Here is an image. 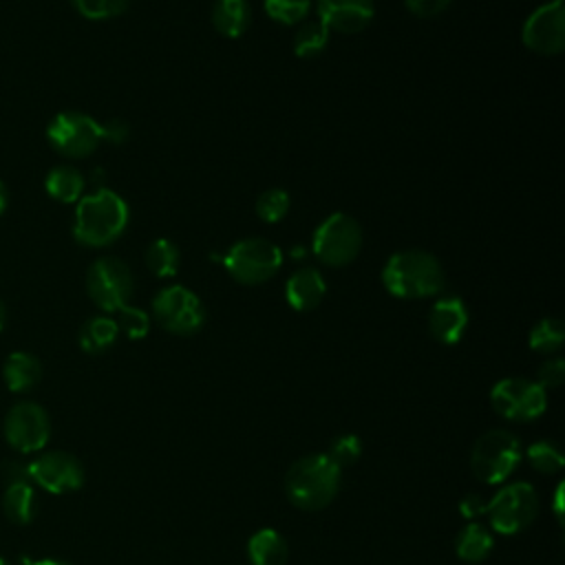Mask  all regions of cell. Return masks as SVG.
Here are the masks:
<instances>
[{
  "instance_id": "1",
  "label": "cell",
  "mask_w": 565,
  "mask_h": 565,
  "mask_svg": "<svg viewBox=\"0 0 565 565\" xmlns=\"http://www.w3.org/2000/svg\"><path fill=\"white\" fill-rule=\"evenodd\" d=\"M128 218V203L110 188L99 185L95 192L79 199L75 210L73 236L79 245L106 247L124 234Z\"/></svg>"
},
{
  "instance_id": "2",
  "label": "cell",
  "mask_w": 565,
  "mask_h": 565,
  "mask_svg": "<svg viewBox=\"0 0 565 565\" xmlns=\"http://www.w3.org/2000/svg\"><path fill=\"white\" fill-rule=\"evenodd\" d=\"M342 468L327 452H311L296 459L285 475V494L298 510H322L340 490Z\"/></svg>"
},
{
  "instance_id": "3",
  "label": "cell",
  "mask_w": 565,
  "mask_h": 565,
  "mask_svg": "<svg viewBox=\"0 0 565 565\" xmlns=\"http://www.w3.org/2000/svg\"><path fill=\"white\" fill-rule=\"evenodd\" d=\"M382 282L395 298H428L444 289V269L433 254L422 249H406L393 254L386 260L382 269Z\"/></svg>"
},
{
  "instance_id": "4",
  "label": "cell",
  "mask_w": 565,
  "mask_h": 565,
  "mask_svg": "<svg viewBox=\"0 0 565 565\" xmlns=\"http://www.w3.org/2000/svg\"><path fill=\"white\" fill-rule=\"evenodd\" d=\"M523 446L512 430H486L470 450V468L475 477L488 486L503 483L521 463Z\"/></svg>"
},
{
  "instance_id": "5",
  "label": "cell",
  "mask_w": 565,
  "mask_h": 565,
  "mask_svg": "<svg viewBox=\"0 0 565 565\" xmlns=\"http://www.w3.org/2000/svg\"><path fill=\"white\" fill-rule=\"evenodd\" d=\"M486 514L494 532L519 534L536 519L539 494L532 483L512 481L486 503Z\"/></svg>"
},
{
  "instance_id": "6",
  "label": "cell",
  "mask_w": 565,
  "mask_h": 565,
  "mask_svg": "<svg viewBox=\"0 0 565 565\" xmlns=\"http://www.w3.org/2000/svg\"><path fill=\"white\" fill-rule=\"evenodd\" d=\"M223 263L234 280L243 285H260L278 274L282 254L271 241L254 236L234 243L223 256Z\"/></svg>"
},
{
  "instance_id": "7",
  "label": "cell",
  "mask_w": 565,
  "mask_h": 565,
  "mask_svg": "<svg viewBox=\"0 0 565 565\" xmlns=\"http://www.w3.org/2000/svg\"><path fill=\"white\" fill-rule=\"evenodd\" d=\"M362 247V227L344 212L329 214L313 232V254L329 267L349 265Z\"/></svg>"
},
{
  "instance_id": "8",
  "label": "cell",
  "mask_w": 565,
  "mask_h": 565,
  "mask_svg": "<svg viewBox=\"0 0 565 565\" xmlns=\"http://www.w3.org/2000/svg\"><path fill=\"white\" fill-rule=\"evenodd\" d=\"M46 139L60 154L68 159H84L102 143V124L84 113L64 110L49 121Z\"/></svg>"
},
{
  "instance_id": "9",
  "label": "cell",
  "mask_w": 565,
  "mask_h": 565,
  "mask_svg": "<svg viewBox=\"0 0 565 565\" xmlns=\"http://www.w3.org/2000/svg\"><path fill=\"white\" fill-rule=\"evenodd\" d=\"M132 274L130 267L115 258V256H102L97 258L86 274V289L90 300L106 313L119 311L124 305H128L132 296Z\"/></svg>"
},
{
  "instance_id": "10",
  "label": "cell",
  "mask_w": 565,
  "mask_h": 565,
  "mask_svg": "<svg viewBox=\"0 0 565 565\" xmlns=\"http://www.w3.org/2000/svg\"><path fill=\"white\" fill-rule=\"evenodd\" d=\"M492 408L510 422H532L547 408V391L527 377H503L490 391Z\"/></svg>"
},
{
  "instance_id": "11",
  "label": "cell",
  "mask_w": 565,
  "mask_h": 565,
  "mask_svg": "<svg viewBox=\"0 0 565 565\" xmlns=\"http://www.w3.org/2000/svg\"><path fill=\"white\" fill-rule=\"evenodd\" d=\"M152 316L166 331L192 335L205 322V307L194 291L183 285H172L154 296Z\"/></svg>"
},
{
  "instance_id": "12",
  "label": "cell",
  "mask_w": 565,
  "mask_h": 565,
  "mask_svg": "<svg viewBox=\"0 0 565 565\" xmlns=\"http://www.w3.org/2000/svg\"><path fill=\"white\" fill-rule=\"evenodd\" d=\"M26 477L51 494H64L82 488L84 466L71 452L49 450L26 463Z\"/></svg>"
},
{
  "instance_id": "13",
  "label": "cell",
  "mask_w": 565,
  "mask_h": 565,
  "mask_svg": "<svg viewBox=\"0 0 565 565\" xmlns=\"http://www.w3.org/2000/svg\"><path fill=\"white\" fill-rule=\"evenodd\" d=\"M51 437L49 413L35 402H18L4 417V439L18 452H38Z\"/></svg>"
},
{
  "instance_id": "14",
  "label": "cell",
  "mask_w": 565,
  "mask_h": 565,
  "mask_svg": "<svg viewBox=\"0 0 565 565\" xmlns=\"http://www.w3.org/2000/svg\"><path fill=\"white\" fill-rule=\"evenodd\" d=\"M521 40L541 55H556L565 49V11L563 0L541 4L523 24Z\"/></svg>"
},
{
  "instance_id": "15",
  "label": "cell",
  "mask_w": 565,
  "mask_h": 565,
  "mask_svg": "<svg viewBox=\"0 0 565 565\" xmlns=\"http://www.w3.org/2000/svg\"><path fill=\"white\" fill-rule=\"evenodd\" d=\"M373 0H318L320 22L338 33L362 31L373 20Z\"/></svg>"
},
{
  "instance_id": "16",
  "label": "cell",
  "mask_w": 565,
  "mask_h": 565,
  "mask_svg": "<svg viewBox=\"0 0 565 565\" xmlns=\"http://www.w3.org/2000/svg\"><path fill=\"white\" fill-rule=\"evenodd\" d=\"M468 327V309L461 298H439L428 313V331L439 344H457Z\"/></svg>"
},
{
  "instance_id": "17",
  "label": "cell",
  "mask_w": 565,
  "mask_h": 565,
  "mask_svg": "<svg viewBox=\"0 0 565 565\" xmlns=\"http://www.w3.org/2000/svg\"><path fill=\"white\" fill-rule=\"evenodd\" d=\"M324 294H327V282H324L322 274L313 267H302V269L294 271L285 285L287 302L296 311L316 309L322 302Z\"/></svg>"
},
{
  "instance_id": "18",
  "label": "cell",
  "mask_w": 565,
  "mask_h": 565,
  "mask_svg": "<svg viewBox=\"0 0 565 565\" xmlns=\"http://www.w3.org/2000/svg\"><path fill=\"white\" fill-rule=\"evenodd\" d=\"M2 510L9 521L15 525H26L38 514V494L29 479H15L7 481L4 494H2Z\"/></svg>"
},
{
  "instance_id": "19",
  "label": "cell",
  "mask_w": 565,
  "mask_h": 565,
  "mask_svg": "<svg viewBox=\"0 0 565 565\" xmlns=\"http://www.w3.org/2000/svg\"><path fill=\"white\" fill-rule=\"evenodd\" d=\"M287 541L274 527H260L247 539V558L252 565H285Z\"/></svg>"
},
{
  "instance_id": "20",
  "label": "cell",
  "mask_w": 565,
  "mask_h": 565,
  "mask_svg": "<svg viewBox=\"0 0 565 565\" xmlns=\"http://www.w3.org/2000/svg\"><path fill=\"white\" fill-rule=\"evenodd\" d=\"M2 377L9 391L13 393H24L31 391L40 377H42V364L35 355L26 351H13L2 369Z\"/></svg>"
},
{
  "instance_id": "21",
  "label": "cell",
  "mask_w": 565,
  "mask_h": 565,
  "mask_svg": "<svg viewBox=\"0 0 565 565\" xmlns=\"http://www.w3.org/2000/svg\"><path fill=\"white\" fill-rule=\"evenodd\" d=\"M252 20L247 0H216L212 7V24L225 38H241Z\"/></svg>"
},
{
  "instance_id": "22",
  "label": "cell",
  "mask_w": 565,
  "mask_h": 565,
  "mask_svg": "<svg viewBox=\"0 0 565 565\" xmlns=\"http://www.w3.org/2000/svg\"><path fill=\"white\" fill-rule=\"evenodd\" d=\"M492 550H494L492 532L477 521H470L455 539V554L466 563H481L490 556Z\"/></svg>"
},
{
  "instance_id": "23",
  "label": "cell",
  "mask_w": 565,
  "mask_h": 565,
  "mask_svg": "<svg viewBox=\"0 0 565 565\" xmlns=\"http://www.w3.org/2000/svg\"><path fill=\"white\" fill-rule=\"evenodd\" d=\"M84 185H86L84 174L73 166H55L53 170H49V174L44 179L46 194L60 203L79 201Z\"/></svg>"
},
{
  "instance_id": "24",
  "label": "cell",
  "mask_w": 565,
  "mask_h": 565,
  "mask_svg": "<svg viewBox=\"0 0 565 565\" xmlns=\"http://www.w3.org/2000/svg\"><path fill=\"white\" fill-rule=\"evenodd\" d=\"M119 335V327L110 316H95L86 320L79 329V347L86 353H104L115 344Z\"/></svg>"
},
{
  "instance_id": "25",
  "label": "cell",
  "mask_w": 565,
  "mask_h": 565,
  "mask_svg": "<svg viewBox=\"0 0 565 565\" xmlns=\"http://www.w3.org/2000/svg\"><path fill=\"white\" fill-rule=\"evenodd\" d=\"M146 265L157 278H170L179 269V247L168 238H157L146 249Z\"/></svg>"
},
{
  "instance_id": "26",
  "label": "cell",
  "mask_w": 565,
  "mask_h": 565,
  "mask_svg": "<svg viewBox=\"0 0 565 565\" xmlns=\"http://www.w3.org/2000/svg\"><path fill=\"white\" fill-rule=\"evenodd\" d=\"M563 338H565L563 322L558 318H543L532 327L527 342H530L532 351L547 355V353H556L561 349Z\"/></svg>"
},
{
  "instance_id": "27",
  "label": "cell",
  "mask_w": 565,
  "mask_h": 565,
  "mask_svg": "<svg viewBox=\"0 0 565 565\" xmlns=\"http://www.w3.org/2000/svg\"><path fill=\"white\" fill-rule=\"evenodd\" d=\"M525 459L536 472H543V475H556L565 466V457L561 448L547 439H539L530 444L525 448Z\"/></svg>"
},
{
  "instance_id": "28",
  "label": "cell",
  "mask_w": 565,
  "mask_h": 565,
  "mask_svg": "<svg viewBox=\"0 0 565 565\" xmlns=\"http://www.w3.org/2000/svg\"><path fill=\"white\" fill-rule=\"evenodd\" d=\"M329 42V29L318 20V22H307L296 31L294 38V53L298 57L311 60L316 55H320L327 49Z\"/></svg>"
},
{
  "instance_id": "29",
  "label": "cell",
  "mask_w": 565,
  "mask_h": 565,
  "mask_svg": "<svg viewBox=\"0 0 565 565\" xmlns=\"http://www.w3.org/2000/svg\"><path fill=\"white\" fill-rule=\"evenodd\" d=\"M287 212H289V194L285 190H280V188L265 190L256 199V214L265 223H278L280 218H285Z\"/></svg>"
},
{
  "instance_id": "30",
  "label": "cell",
  "mask_w": 565,
  "mask_h": 565,
  "mask_svg": "<svg viewBox=\"0 0 565 565\" xmlns=\"http://www.w3.org/2000/svg\"><path fill=\"white\" fill-rule=\"evenodd\" d=\"M309 9H311V0H265L267 15L282 24L302 22Z\"/></svg>"
},
{
  "instance_id": "31",
  "label": "cell",
  "mask_w": 565,
  "mask_h": 565,
  "mask_svg": "<svg viewBox=\"0 0 565 565\" xmlns=\"http://www.w3.org/2000/svg\"><path fill=\"white\" fill-rule=\"evenodd\" d=\"M360 455H362V441L353 433H342V435L333 437L327 448V457L333 459L340 468L355 463L360 459Z\"/></svg>"
},
{
  "instance_id": "32",
  "label": "cell",
  "mask_w": 565,
  "mask_h": 565,
  "mask_svg": "<svg viewBox=\"0 0 565 565\" xmlns=\"http://www.w3.org/2000/svg\"><path fill=\"white\" fill-rule=\"evenodd\" d=\"M115 322H117L119 331H124L130 340H141L150 331V316L143 309H139V307L124 305L117 311V320Z\"/></svg>"
},
{
  "instance_id": "33",
  "label": "cell",
  "mask_w": 565,
  "mask_h": 565,
  "mask_svg": "<svg viewBox=\"0 0 565 565\" xmlns=\"http://www.w3.org/2000/svg\"><path fill=\"white\" fill-rule=\"evenodd\" d=\"M73 4L88 20H108L124 13L128 0H73Z\"/></svg>"
},
{
  "instance_id": "34",
  "label": "cell",
  "mask_w": 565,
  "mask_h": 565,
  "mask_svg": "<svg viewBox=\"0 0 565 565\" xmlns=\"http://www.w3.org/2000/svg\"><path fill=\"white\" fill-rule=\"evenodd\" d=\"M563 380H565L563 358H550L539 366V375L534 382L547 391V388H558L563 384Z\"/></svg>"
},
{
  "instance_id": "35",
  "label": "cell",
  "mask_w": 565,
  "mask_h": 565,
  "mask_svg": "<svg viewBox=\"0 0 565 565\" xmlns=\"http://www.w3.org/2000/svg\"><path fill=\"white\" fill-rule=\"evenodd\" d=\"M404 2L411 13H415L419 18H433V15H439L441 11H446L452 0H404Z\"/></svg>"
},
{
  "instance_id": "36",
  "label": "cell",
  "mask_w": 565,
  "mask_h": 565,
  "mask_svg": "<svg viewBox=\"0 0 565 565\" xmlns=\"http://www.w3.org/2000/svg\"><path fill=\"white\" fill-rule=\"evenodd\" d=\"M130 137V126L124 119H110L102 124V141L124 143Z\"/></svg>"
},
{
  "instance_id": "37",
  "label": "cell",
  "mask_w": 565,
  "mask_h": 565,
  "mask_svg": "<svg viewBox=\"0 0 565 565\" xmlns=\"http://www.w3.org/2000/svg\"><path fill=\"white\" fill-rule=\"evenodd\" d=\"M459 512L463 519H475L479 514H486V503L477 494H466L459 501Z\"/></svg>"
},
{
  "instance_id": "38",
  "label": "cell",
  "mask_w": 565,
  "mask_h": 565,
  "mask_svg": "<svg viewBox=\"0 0 565 565\" xmlns=\"http://www.w3.org/2000/svg\"><path fill=\"white\" fill-rule=\"evenodd\" d=\"M563 483H558L556 492H554V514L558 516V521H563Z\"/></svg>"
},
{
  "instance_id": "39",
  "label": "cell",
  "mask_w": 565,
  "mask_h": 565,
  "mask_svg": "<svg viewBox=\"0 0 565 565\" xmlns=\"http://www.w3.org/2000/svg\"><path fill=\"white\" fill-rule=\"evenodd\" d=\"M24 565H71V563H64V561H57V558H40V561L24 558Z\"/></svg>"
},
{
  "instance_id": "40",
  "label": "cell",
  "mask_w": 565,
  "mask_h": 565,
  "mask_svg": "<svg viewBox=\"0 0 565 565\" xmlns=\"http://www.w3.org/2000/svg\"><path fill=\"white\" fill-rule=\"evenodd\" d=\"M7 205H9V192H7V188H4V183L0 181V216L4 214V210H7Z\"/></svg>"
},
{
  "instance_id": "41",
  "label": "cell",
  "mask_w": 565,
  "mask_h": 565,
  "mask_svg": "<svg viewBox=\"0 0 565 565\" xmlns=\"http://www.w3.org/2000/svg\"><path fill=\"white\" fill-rule=\"evenodd\" d=\"M4 322H7V307H4V302L0 300V331L4 329Z\"/></svg>"
},
{
  "instance_id": "42",
  "label": "cell",
  "mask_w": 565,
  "mask_h": 565,
  "mask_svg": "<svg viewBox=\"0 0 565 565\" xmlns=\"http://www.w3.org/2000/svg\"><path fill=\"white\" fill-rule=\"evenodd\" d=\"M0 565H9V563H7V561H4V558H0Z\"/></svg>"
}]
</instances>
